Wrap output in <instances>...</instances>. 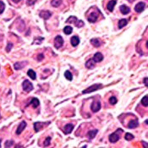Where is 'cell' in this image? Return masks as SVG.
I'll return each instance as SVG.
<instances>
[{
    "mask_svg": "<svg viewBox=\"0 0 148 148\" xmlns=\"http://www.w3.org/2000/svg\"><path fill=\"white\" fill-rule=\"evenodd\" d=\"M66 21L68 22V23H73L75 25V26L78 27V28H81L82 26H84L85 23L82 21V20H79L77 19L75 16H70V17Z\"/></svg>",
    "mask_w": 148,
    "mask_h": 148,
    "instance_id": "cell-1",
    "label": "cell"
},
{
    "mask_svg": "<svg viewBox=\"0 0 148 148\" xmlns=\"http://www.w3.org/2000/svg\"><path fill=\"white\" fill-rule=\"evenodd\" d=\"M102 87V84L92 85V86H91L90 87H88L87 89H86V90L83 91L82 93L83 94L91 93V92H93V91H97V90H99V89H101Z\"/></svg>",
    "mask_w": 148,
    "mask_h": 148,
    "instance_id": "cell-2",
    "label": "cell"
},
{
    "mask_svg": "<svg viewBox=\"0 0 148 148\" xmlns=\"http://www.w3.org/2000/svg\"><path fill=\"white\" fill-rule=\"evenodd\" d=\"M22 87H23V90L26 92H30L33 90V85L30 82L29 80H24L23 83H22Z\"/></svg>",
    "mask_w": 148,
    "mask_h": 148,
    "instance_id": "cell-3",
    "label": "cell"
},
{
    "mask_svg": "<svg viewBox=\"0 0 148 148\" xmlns=\"http://www.w3.org/2000/svg\"><path fill=\"white\" fill-rule=\"evenodd\" d=\"M64 45V39L61 36H57L54 39V47L56 48H60Z\"/></svg>",
    "mask_w": 148,
    "mask_h": 148,
    "instance_id": "cell-4",
    "label": "cell"
},
{
    "mask_svg": "<svg viewBox=\"0 0 148 148\" xmlns=\"http://www.w3.org/2000/svg\"><path fill=\"white\" fill-rule=\"evenodd\" d=\"M91 108L92 112L94 113H97L101 109V102L99 101H95L91 103Z\"/></svg>",
    "mask_w": 148,
    "mask_h": 148,
    "instance_id": "cell-5",
    "label": "cell"
},
{
    "mask_svg": "<svg viewBox=\"0 0 148 148\" xmlns=\"http://www.w3.org/2000/svg\"><path fill=\"white\" fill-rule=\"evenodd\" d=\"M39 16L41 18H42V19H44V20H47L52 16V13L50 12V11H48V10H42V11H41V12H40Z\"/></svg>",
    "mask_w": 148,
    "mask_h": 148,
    "instance_id": "cell-6",
    "label": "cell"
},
{
    "mask_svg": "<svg viewBox=\"0 0 148 148\" xmlns=\"http://www.w3.org/2000/svg\"><path fill=\"white\" fill-rule=\"evenodd\" d=\"M145 7H146L145 3H143V2H140V3H138L135 6V10H136L137 13H140L145 10Z\"/></svg>",
    "mask_w": 148,
    "mask_h": 148,
    "instance_id": "cell-7",
    "label": "cell"
},
{
    "mask_svg": "<svg viewBox=\"0 0 148 148\" xmlns=\"http://www.w3.org/2000/svg\"><path fill=\"white\" fill-rule=\"evenodd\" d=\"M118 140H119V136L118 135L117 132L113 133V134H111L110 136H109V141H110L111 143H115Z\"/></svg>",
    "mask_w": 148,
    "mask_h": 148,
    "instance_id": "cell-8",
    "label": "cell"
},
{
    "mask_svg": "<svg viewBox=\"0 0 148 148\" xmlns=\"http://www.w3.org/2000/svg\"><path fill=\"white\" fill-rule=\"evenodd\" d=\"M26 125H27V124H26V122H25V121L20 122L19 127H18V129H16V134H17V135H20V134H21L22 131L24 130V129L26 127Z\"/></svg>",
    "mask_w": 148,
    "mask_h": 148,
    "instance_id": "cell-9",
    "label": "cell"
},
{
    "mask_svg": "<svg viewBox=\"0 0 148 148\" xmlns=\"http://www.w3.org/2000/svg\"><path fill=\"white\" fill-rule=\"evenodd\" d=\"M97 18H98V13L92 12L91 14H90V15L88 16V20L91 23H94L95 21H97Z\"/></svg>",
    "mask_w": 148,
    "mask_h": 148,
    "instance_id": "cell-10",
    "label": "cell"
},
{
    "mask_svg": "<svg viewBox=\"0 0 148 148\" xmlns=\"http://www.w3.org/2000/svg\"><path fill=\"white\" fill-rule=\"evenodd\" d=\"M116 3H117V0H110V1L108 2V5H107V9H108L110 12H113Z\"/></svg>",
    "mask_w": 148,
    "mask_h": 148,
    "instance_id": "cell-11",
    "label": "cell"
},
{
    "mask_svg": "<svg viewBox=\"0 0 148 148\" xmlns=\"http://www.w3.org/2000/svg\"><path fill=\"white\" fill-rule=\"evenodd\" d=\"M73 129H74V125L72 124H68L66 125L64 127V134H70V133L73 131Z\"/></svg>",
    "mask_w": 148,
    "mask_h": 148,
    "instance_id": "cell-12",
    "label": "cell"
},
{
    "mask_svg": "<svg viewBox=\"0 0 148 148\" xmlns=\"http://www.w3.org/2000/svg\"><path fill=\"white\" fill-rule=\"evenodd\" d=\"M70 42H71V45L73 46V47H76L80 43V38L76 36H72L71 39H70Z\"/></svg>",
    "mask_w": 148,
    "mask_h": 148,
    "instance_id": "cell-13",
    "label": "cell"
},
{
    "mask_svg": "<svg viewBox=\"0 0 148 148\" xmlns=\"http://www.w3.org/2000/svg\"><path fill=\"white\" fill-rule=\"evenodd\" d=\"M102 59H103V55L101 53H97L94 54L93 60L95 61V62L99 63V62H101V61H102Z\"/></svg>",
    "mask_w": 148,
    "mask_h": 148,
    "instance_id": "cell-14",
    "label": "cell"
},
{
    "mask_svg": "<svg viewBox=\"0 0 148 148\" xmlns=\"http://www.w3.org/2000/svg\"><path fill=\"white\" fill-rule=\"evenodd\" d=\"M119 10H120V11H121V13L123 14H129V11H130V9H129V7H128L127 5H125V4L121 5V6H120V8H119Z\"/></svg>",
    "mask_w": 148,
    "mask_h": 148,
    "instance_id": "cell-15",
    "label": "cell"
},
{
    "mask_svg": "<svg viewBox=\"0 0 148 148\" xmlns=\"http://www.w3.org/2000/svg\"><path fill=\"white\" fill-rule=\"evenodd\" d=\"M95 61L93 60V59H89L88 61H86V67L87 68V69H93V68H95Z\"/></svg>",
    "mask_w": 148,
    "mask_h": 148,
    "instance_id": "cell-16",
    "label": "cell"
},
{
    "mask_svg": "<svg viewBox=\"0 0 148 148\" xmlns=\"http://www.w3.org/2000/svg\"><path fill=\"white\" fill-rule=\"evenodd\" d=\"M139 125V123L137 120H130L128 125V127L129 129H135L136 128V127H138Z\"/></svg>",
    "mask_w": 148,
    "mask_h": 148,
    "instance_id": "cell-17",
    "label": "cell"
},
{
    "mask_svg": "<svg viewBox=\"0 0 148 148\" xmlns=\"http://www.w3.org/2000/svg\"><path fill=\"white\" fill-rule=\"evenodd\" d=\"M30 104L32 105L33 108H37V107L40 105V102H39V100H38L37 98L34 97V98H32L31 100V102H30Z\"/></svg>",
    "mask_w": 148,
    "mask_h": 148,
    "instance_id": "cell-18",
    "label": "cell"
},
{
    "mask_svg": "<svg viewBox=\"0 0 148 148\" xmlns=\"http://www.w3.org/2000/svg\"><path fill=\"white\" fill-rule=\"evenodd\" d=\"M128 24V20H127L126 19H122V20H120L119 21H118V28L119 29H121V28H123V27H125V25Z\"/></svg>",
    "mask_w": 148,
    "mask_h": 148,
    "instance_id": "cell-19",
    "label": "cell"
},
{
    "mask_svg": "<svg viewBox=\"0 0 148 148\" xmlns=\"http://www.w3.org/2000/svg\"><path fill=\"white\" fill-rule=\"evenodd\" d=\"M91 43L96 47H98L101 46V42H100L99 39H97V38H92V39L91 40Z\"/></svg>",
    "mask_w": 148,
    "mask_h": 148,
    "instance_id": "cell-20",
    "label": "cell"
},
{
    "mask_svg": "<svg viewBox=\"0 0 148 148\" xmlns=\"http://www.w3.org/2000/svg\"><path fill=\"white\" fill-rule=\"evenodd\" d=\"M97 132H98V130L97 129H91V130H90L88 132V137L91 140V139H93V138H95V136H96V135L97 134Z\"/></svg>",
    "mask_w": 148,
    "mask_h": 148,
    "instance_id": "cell-21",
    "label": "cell"
},
{
    "mask_svg": "<svg viewBox=\"0 0 148 148\" xmlns=\"http://www.w3.org/2000/svg\"><path fill=\"white\" fill-rule=\"evenodd\" d=\"M42 126H43V124L41 123V122H36L34 124V129H35V131L36 132H38L40 129H42Z\"/></svg>",
    "mask_w": 148,
    "mask_h": 148,
    "instance_id": "cell-22",
    "label": "cell"
},
{
    "mask_svg": "<svg viewBox=\"0 0 148 148\" xmlns=\"http://www.w3.org/2000/svg\"><path fill=\"white\" fill-rule=\"evenodd\" d=\"M72 31H73V28H72L71 26H69V25H67V26H65L64 28V34H66V35L71 34Z\"/></svg>",
    "mask_w": 148,
    "mask_h": 148,
    "instance_id": "cell-23",
    "label": "cell"
},
{
    "mask_svg": "<svg viewBox=\"0 0 148 148\" xmlns=\"http://www.w3.org/2000/svg\"><path fill=\"white\" fill-rule=\"evenodd\" d=\"M27 75H29V77L32 80H36V73L34 72V70L32 69H29L28 72H27Z\"/></svg>",
    "mask_w": 148,
    "mask_h": 148,
    "instance_id": "cell-24",
    "label": "cell"
},
{
    "mask_svg": "<svg viewBox=\"0 0 148 148\" xmlns=\"http://www.w3.org/2000/svg\"><path fill=\"white\" fill-rule=\"evenodd\" d=\"M25 64H26V62H23V63H21V64H20V63H16V64H14V69H22Z\"/></svg>",
    "mask_w": 148,
    "mask_h": 148,
    "instance_id": "cell-25",
    "label": "cell"
},
{
    "mask_svg": "<svg viewBox=\"0 0 148 148\" xmlns=\"http://www.w3.org/2000/svg\"><path fill=\"white\" fill-rule=\"evenodd\" d=\"M62 3V0H53L51 2V4L52 6L53 7H59Z\"/></svg>",
    "mask_w": 148,
    "mask_h": 148,
    "instance_id": "cell-26",
    "label": "cell"
},
{
    "mask_svg": "<svg viewBox=\"0 0 148 148\" xmlns=\"http://www.w3.org/2000/svg\"><path fill=\"white\" fill-rule=\"evenodd\" d=\"M64 77L69 81H71L72 80H73V75H72V74L70 73L69 71H68V70L65 71V73H64Z\"/></svg>",
    "mask_w": 148,
    "mask_h": 148,
    "instance_id": "cell-27",
    "label": "cell"
},
{
    "mask_svg": "<svg viewBox=\"0 0 148 148\" xmlns=\"http://www.w3.org/2000/svg\"><path fill=\"white\" fill-rule=\"evenodd\" d=\"M141 103H142V105H143V106H145V107L148 106V97H147V96H145V97L142 98Z\"/></svg>",
    "mask_w": 148,
    "mask_h": 148,
    "instance_id": "cell-28",
    "label": "cell"
},
{
    "mask_svg": "<svg viewBox=\"0 0 148 148\" xmlns=\"http://www.w3.org/2000/svg\"><path fill=\"white\" fill-rule=\"evenodd\" d=\"M125 138L126 140H132L133 139L135 138V136H133L132 134H130V133H127V134L125 136Z\"/></svg>",
    "mask_w": 148,
    "mask_h": 148,
    "instance_id": "cell-29",
    "label": "cell"
},
{
    "mask_svg": "<svg viewBox=\"0 0 148 148\" xmlns=\"http://www.w3.org/2000/svg\"><path fill=\"white\" fill-rule=\"evenodd\" d=\"M117 101L118 100L115 97H111L110 98H109V102H110V104H112V105L116 104V103H117Z\"/></svg>",
    "mask_w": 148,
    "mask_h": 148,
    "instance_id": "cell-30",
    "label": "cell"
},
{
    "mask_svg": "<svg viewBox=\"0 0 148 148\" xmlns=\"http://www.w3.org/2000/svg\"><path fill=\"white\" fill-rule=\"evenodd\" d=\"M5 10V4L3 1H0V14H3Z\"/></svg>",
    "mask_w": 148,
    "mask_h": 148,
    "instance_id": "cell-31",
    "label": "cell"
},
{
    "mask_svg": "<svg viewBox=\"0 0 148 148\" xmlns=\"http://www.w3.org/2000/svg\"><path fill=\"white\" fill-rule=\"evenodd\" d=\"M50 141H51V137H47L45 140V141H44L43 146L44 147H48V146L50 145Z\"/></svg>",
    "mask_w": 148,
    "mask_h": 148,
    "instance_id": "cell-32",
    "label": "cell"
},
{
    "mask_svg": "<svg viewBox=\"0 0 148 148\" xmlns=\"http://www.w3.org/2000/svg\"><path fill=\"white\" fill-rule=\"evenodd\" d=\"M14 144V141L13 140H8V141L5 142V147H10Z\"/></svg>",
    "mask_w": 148,
    "mask_h": 148,
    "instance_id": "cell-33",
    "label": "cell"
},
{
    "mask_svg": "<svg viewBox=\"0 0 148 148\" xmlns=\"http://www.w3.org/2000/svg\"><path fill=\"white\" fill-rule=\"evenodd\" d=\"M36 0H27L26 1V4L27 5H32L35 3V2H36Z\"/></svg>",
    "mask_w": 148,
    "mask_h": 148,
    "instance_id": "cell-34",
    "label": "cell"
},
{
    "mask_svg": "<svg viewBox=\"0 0 148 148\" xmlns=\"http://www.w3.org/2000/svg\"><path fill=\"white\" fill-rule=\"evenodd\" d=\"M12 47H13V44L12 43H9L8 46H7V47H6V51L7 52H10V50H11V48H12Z\"/></svg>",
    "mask_w": 148,
    "mask_h": 148,
    "instance_id": "cell-35",
    "label": "cell"
},
{
    "mask_svg": "<svg viewBox=\"0 0 148 148\" xmlns=\"http://www.w3.org/2000/svg\"><path fill=\"white\" fill-rule=\"evenodd\" d=\"M43 58H44V57H43V54H42V53H41V54L38 55L37 59H38V60H39V61H41V60H42V59H43Z\"/></svg>",
    "mask_w": 148,
    "mask_h": 148,
    "instance_id": "cell-36",
    "label": "cell"
},
{
    "mask_svg": "<svg viewBox=\"0 0 148 148\" xmlns=\"http://www.w3.org/2000/svg\"><path fill=\"white\" fill-rule=\"evenodd\" d=\"M144 84L146 85V86H148V84H147V77H146V78L144 79Z\"/></svg>",
    "mask_w": 148,
    "mask_h": 148,
    "instance_id": "cell-37",
    "label": "cell"
},
{
    "mask_svg": "<svg viewBox=\"0 0 148 148\" xmlns=\"http://www.w3.org/2000/svg\"><path fill=\"white\" fill-rule=\"evenodd\" d=\"M12 1L14 2V3H19V2H20L21 0H12Z\"/></svg>",
    "mask_w": 148,
    "mask_h": 148,
    "instance_id": "cell-38",
    "label": "cell"
},
{
    "mask_svg": "<svg viewBox=\"0 0 148 148\" xmlns=\"http://www.w3.org/2000/svg\"><path fill=\"white\" fill-rule=\"evenodd\" d=\"M142 143L144 144V146H145V147H147V143H146L145 141H142Z\"/></svg>",
    "mask_w": 148,
    "mask_h": 148,
    "instance_id": "cell-39",
    "label": "cell"
},
{
    "mask_svg": "<svg viewBox=\"0 0 148 148\" xmlns=\"http://www.w3.org/2000/svg\"><path fill=\"white\" fill-rule=\"evenodd\" d=\"M128 1H129V2H130V3H132V2H134L135 0H128Z\"/></svg>",
    "mask_w": 148,
    "mask_h": 148,
    "instance_id": "cell-40",
    "label": "cell"
},
{
    "mask_svg": "<svg viewBox=\"0 0 148 148\" xmlns=\"http://www.w3.org/2000/svg\"><path fill=\"white\" fill-rule=\"evenodd\" d=\"M0 147H1V140H0Z\"/></svg>",
    "mask_w": 148,
    "mask_h": 148,
    "instance_id": "cell-41",
    "label": "cell"
},
{
    "mask_svg": "<svg viewBox=\"0 0 148 148\" xmlns=\"http://www.w3.org/2000/svg\"><path fill=\"white\" fill-rule=\"evenodd\" d=\"M0 118H1V116H0Z\"/></svg>",
    "mask_w": 148,
    "mask_h": 148,
    "instance_id": "cell-42",
    "label": "cell"
}]
</instances>
